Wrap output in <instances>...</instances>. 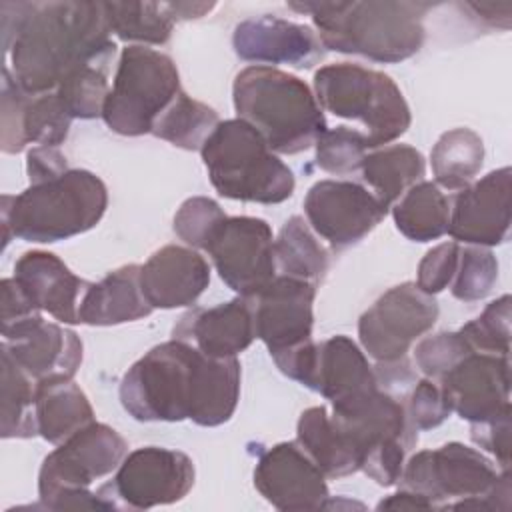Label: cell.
I'll return each instance as SVG.
<instances>
[{"mask_svg": "<svg viewBox=\"0 0 512 512\" xmlns=\"http://www.w3.org/2000/svg\"><path fill=\"white\" fill-rule=\"evenodd\" d=\"M0 4L4 50L12 76L30 96L54 92L70 74L86 66L108 68L116 44L102 2H10Z\"/></svg>", "mask_w": 512, "mask_h": 512, "instance_id": "cell-1", "label": "cell"}, {"mask_svg": "<svg viewBox=\"0 0 512 512\" xmlns=\"http://www.w3.org/2000/svg\"><path fill=\"white\" fill-rule=\"evenodd\" d=\"M122 408L138 422H228L240 398L238 358H210L172 338L148 350L120 380Z\"/></svg>", "mask_w": 512, "mask_h": 512, "instance_id": "cell-2", "label": "cell"}, {"mask_svg": "<svg viewBox=\"0 0 512 512\" xmlns=\"http://www.w3.org/2000/svg\"><path fill=\"white\" fill-rule=\"evenodd\" d=\"M310 14L320 44L342 54H358L374 62L396 64L414 56L424 44V16L430 2H288Z\"/></svg>", "mask_w": 512, "mask_h": 512, "instance_id": "cell-3", "label": "cell"}, {"mask_svg": "<svg viewBox=\"0 0 512 512\" xmlns=\"http://www.w3.org/2000/svg\"><path fill=\"white\" fill-rule=\"evenodd\" d=\"M238 118L256 128L276 154H300L328 130L310 86L272 66H248L234 78Z\"/></svg>", "mask_w": 512, "mask_h": 512, "instance_id": "cell-4", "label": "cell"}, {"mask_svg": "<svg viewBox=\"0 0 512 512\" xmlns=\"http://www.w3.org/2000/svg\"><path fill=\"white\" fill-rule=\"evenodd\" d=\"M108 206L106 184L90 170L30 184L18 196H2V238L50 244L92 230Z\"/></svg>", "mask_w": 512, "mask_h": 512, "instance_id": "cell-5", "label": "cell"}, {"mask_svg": "<svg viewBox=\"0 0 512 512\" xmlns=\"http://www.w3.org/2000/svg\"><path fill=\"white\" fill-rule=\"evenodd\" d=\"M400 484L422 494L440 510L510 508L508 468L498 474L482 452L460 442L416 452L404 462Z\"/></svg>", "mask_w": 512, "mask_h": 512, "instance_id": "cell-6", "label": "cell"}, {"mask_svg": "<svg viewBox=\"0 0 512 512\" xmlns=\"http://www.w3.org/2000/svg\"><path fill=\"white\" fill-rule=\"evenodd\" d=\"M200 154L214 190L224 198L280 204L294 192L292 170L268 148L262 134L240 118L220 122Z\"/></svg>", "mask_w": 512, "mask_h": 512, "instance_id": "cell-7", "label": "cell"}, {"mask_svg": "<svg viewBox=\"0 0 512 512\" xmlns=\"http://www.w3.org/2000/svg\"><path fill=\"white\" fill-rule=\"evenodd\" d=\"M128 454L126 440L108 424L90 422L52 450L38 474V498L46 510H108L90 484L116 472Z\"/></svg>", "mask_w": 512, "mask_h": 512, "instance_id": "cell-8", "label": "cell"}, {"mask_svg": "<svg viewBox=\"0 0 512 512\" xmlns=\"http://www.w3.org/2000/svg\"><path fill=\"white\" fill-rule=\"evenodd\" d=\"M314 92L320 106L336 118L360 122L370 148L390 144L410 128L404 94L384 72L352 62L326 64L314 72Z\"/></svg>", "mask_w": 512, "mask_h": 512, "instance_id": "cell-9", "label": "cell"}, {"mask_svg": "<svg viewBox=\"0 0 512 512\" xmlns=\"http://www.w3.org/2000/svg\"><path fill=\"white\" fill-rule=\"evenodd\" d=\"M330 418L352 444L368 478L384 488L400 482L406 454L418 442V430L408 422L404 404L396 396L376 388L332 406Z\"/></svg>", "mask_w": 512, "mask_h": 512, "instance_id": "cell-10", "label": "cell"}, {"mask_svg": "<svg viewBox=\"0 0 512 512\" xmlns=\"http://www.w3.org/2000/svg\"><path fill=\"white\" fill-rule=\"evenodd\" d=\"M178 94L180 76L170 56L142 44L128 46L120 54L102 120L122 136L148 134Z\"/></svg>", "mask_w": 512, "mask_h": 512, "instance_id": "cell-11", "label": "cell"}, {"mask_svg": "<svg viewBox=\"0 0 512 512\" xmlns=\"http://www.w3.org/2000/svg\"><path fill=\"white\" fill-rule=\"evenodd\" d=\"M194 476V462L184 452L144 446L126 454L112 480L96 494L108 510H148L182 500L192 490Z\"/></svg>", "mask_w": 512, "mask_h": 512, "instance_id": "cell-12", "label": "cell"}, {"mask_svg": "<svg viewBox=\"0 0 512 512\" xmlns=\"http://www.w3.org/2000/svg\"><path fill=\"white\" fill-rule=\"evenodd\" d=\"M438 320V302L416 282L386 290L358 320V338L376 362L404 360L410 346Z\"/></svg>", "mask_w": 512, "mask_h": 512, "instance_id": "cell-13", "label": "cell"}, {"mask_svg": "<svg viewBox=\"0 0 512 512\" xmlns=\"http://www.w3.org/2000/svg\"><path fill=\"white\" fill-rule=\"evenodd\" d=\"M222 282L242 298H254L276 278L274 238L266 220L226 216L204 246Z\"/></svg>", "mask_w": 512, "mask_h": 512, "instance_id": "cell-14", "label": "cell"}, {"mask_svg": "<svg viewBox=\"0 0 512 512\" xmlns=\"http://www.w3.org/2000/svg\"><path fill=\"white\" fill-rule=\"evenodd\" d=\"M310 228L334 250H346L368 236L388 208L364 186L350 180H320L304 198Z\"/></svg>", "mask_w": 512, "mask_h": 512, "instance_id": "cell-15", "label": "cell"}, {"mask_svg": "<svg viewBox=\"0 0 512 512\" xmlns=\"http://www.w3.org/2000/svg\"><path fill=\"white\" fill-rule=\"evenodd\" d=\"M316 284L276 276L260 294L250 298L256 336L266 344L270 356H280L312 340Z\"/></svg>", "mask_w": 512, "mask_h": 512, "instance_id": "cell-16", "label": "cell"}, {"mask_svg": "<svg viewBox=\"0 0 512 512\" xmlns=\"http://www.w3.org/2000/svg\"><path fill=\"white\" fill-rule=\"evenodd\" d=\"M322 470L298 446L280 442L268 448L254 466V486L278 510H320L328 502Z\"/></svg>", "mask_w": 512, "mask_h": 512, "instance_id": "cell-17", "label": "cell"}, {"mask_svg": "<svg viewBox=\"0 0 512 512\" xmlns=\"http://www.w3.org/2000/svg\"><path fill=\"white\" fill-rule=\"evenodd\" d=\"M2 350L34 382L74 378L82 364V340L78 334L44 320L40 314L2 326Z\"/></svg>", "mask_w": 512, "mask_h": 512, "instance_id": "cell-18", "label": "cell"}, {"mask_svg": "<svg viewBox=\"0 0 512 512\" xmlns=\"http://www.w3.org/2000/svg\"><path fill=\"white\" fill-rule=\"evenodd\" d=\"M438 384L450 410L470 424L484 422L510 408L508 356L470 352Z\"/></svg>", "mask_w": 512, "mask_h": 512, "instance_id": "cell-19", "label": "cell"}, {"mask_svg": "<svg viewBox=\"0 0 512 512\" xmlns=\"http://www.w3.org/2000/svg\"><path fill=\"white\" fill-rule=\"evenodd\" d=\"M510 184L512 172L504 166L458 190L448 222V234L454 242L490 248L508 238Z\"/></svg>", "mask_w": 512, "mask_h": 512, "instance_id": "cell-20", "label": "cell"}, {"mask_svg": "<svg viewBox=\"0 0 512 512\" xmlns=\"http://www.w3.org/2000/svg\"><path fill=\"white\" fill-rule=\"evenodd\" d=\"M232 46L238 58L256 66L272 64V68L274 64L310 68L324 56L320 38L308 26L270 14L238 22Z\"/></svg>", "mask_w": 512, "mask_h": 512, "instance_id": "cell-21", "label": "cell"}, {"mask_svg": "<svg viewBox=\"0 0 512 512\" xmlns=\"http://www.w3.org/2000/svg\"><path fill=\"white\" fill-rule=\"evenodd\" d=\"M172 338L196 346L210 358H234L256 338L252 302L238 296L212 308H194L176 322Z\"/></svg>", "mask_w": 512, "mask_h": 512, "instance_id": "cell-22", "label": "cell"}, {"mask_svg": "<svg viewBox=\"0 0 512 512\" xmlns=\"http://www.w3.org/2000/svg\"><path fill=\"white\" fill-rule=\"evenodd\" d=\"M208 284V262L188 246L168 244L140 266V286L152 308L192 306Z\"/></svg>", "mask_w": 512, "mask_h": 512, "instance_id": "cell-23", "label": "cell"}, {"mask_svg": "<svg viewBox=\"0 0 512 512\" xmlns=\"http://www.w3.org/2000/svg\"><path fill=\"white\" fill-rule=\"evenodd\" d=\"M14 280L30 302L62 324H78V306L90 286L78 278L56 254L24 252L14 264Z\"/></svg>", "mask_w": 512, "mask_h": 512, "instance_id": "cell-24", "label": "cell"}, {"mask_svg": "<svg viewBox=\"0 0 512 512\" xmlns=\"http://www.w3.org/2000/svg\"><path fill=\"white\" fill-rule=\"evenodd\" d=\"M308 388L336 406L376 390L378 382L374 368L368 364L358 344L348 336L338 334L316 344L314 370Z\"/></svg>", "mask_w": 512, "mask_h": 512, "instance_id": "cell-25", "label": "cell"}, {"mask_svg": "<svg viewBox=\"0 0 512 512\" xmlns=\"http://www.w3.org/2000/svg\"><path fill=\"white\" fill-rule=\"evenodd\" d=\"M152 310L140 286V266L126 264L86 288L78 306V322L116 326L140 320Z\"/></svg>", "mask_w": 512, "mask_h": 512, "instance_id": "cell-26", "label": "cell"}, {"mask_svg": "<svg viewBox=\"0 0 512 512\" xmlns=\"http://www.w3.org/2000/svg\"><path fill=\"white\" fill-rule=\"evenodd\" d=\"M36 422L38 436L60 444L94 422V410L72 378H48L36 382Z\"/></svg>", "mask_w": 512, "mask_h": 512, "instance_id": "cell-27", "label": "cell"}, {"mask_svg": "<svg viewBox=\"0 0 512 512\" xmlns=\"http://www.w3.org/2000/svg\"><path fill=\"white\" fill-rule=\"evenodd\" d=\"M296 442L326 478H342L360 470L358 454L324 406H312L300 414Z\"/></svg>", "mask_w": 512, "mask_h": 512, "instance_id": "cell-28", "label": "cell"}, {"mask_svg": "<svg viewBox=\"0 0 512 512\" xmlns=\"http://www.w3.org/2000/svg\"><path fill=\"white\" fill-rule=\"evenodd\" d=\"M360 172L380 204L390 208L408 188L424 178L426 162L420 150L408 144H392L368 152Z\"/></svg>", "mask_w": 512, "mask_h": 512, "instance_id": "cell-29", "label": "cell"}, {"mask_svg": "<svg viewBox=\"0 0 512 512\" xmlns=\"http://www.w3.org/2000/svg\"><path fill=\"white\" fill-rule=\"evenodd\" d=\"M392 216L408 240L430 242L448 232L450 202L436 182L420 180L392 204Z\"/></svg>", "mask_w": 512, "mask_h": 512, "instance_id": "cell-30", "label": "cell"}, {"mask_svg": "<svg viewBox=\"0 0 512 512\" xmlns=\"http://www.w3.org/2000/svg\"><path fill=\"white\" fill-rule=\"evenodd\" d=\"M430 164L436 184L446 190H462L472 184L484 164V142L470 128H452L436 140Z\"/></svg>", "mask_w": 512, "mask_h": 512, "instance_id": "cell-31", "label": "cell"}, {"mask_svg": "<svg viewBox=\"0 0 512 512\" xmlns=\"http://www.w3.org/2000/svg\"><path fill=\"white\" fill-rule=\"evenodd\" d=\"M274 258L286 276L312 284L322 282L328 272V254L302 216H292L284 222L274 240Z\"/></svg>", "mask_w": 512, "mask_h": 512, "instance_id": "cell-32", "label": "cell"}, {"mask_svg": "<svg viewBox=\"0 0 512 512\" xmlns=\"http://www.w3.org/2000/svg\"><path fill=\"white\" fill-rule=\"evenodd\" d=\"M2 438H32L38 434L36 422V382L2 350Z\"/></svg>", "mask_w": 512, "mask_h": 512, "instance_id": "cell-33", "label": "cell"}, {"mask_svg": "<svg viewBox=\"0 0 512 512\" xmlns=\"http://www.w3.org/2000/svg\"><path fill=\"white\" fill-rule=\"evenodd\" d=\"M102 8L110 32L124 42L166 44L172 36L166 2H102Z\"/></svg>", "mask_w": 512, "mask_h": 512, "instance_id": "cell-34", "label": "cell"}, {"mask_svg": "<svg viewBox=\"0 0 512 512\" xmlns=\"http://www.w3.org/2000/svg\"><path fill=\"white\" fill-rule=\"evenodd\" d=\"M218 124L220 118L214 108L180 90L156 120L152 134L182 150H200Z\"/></svg>", "mask_w": 512, "mask_h": 512, "instance_id": "cell-35", "label": "cell"}, {"mask_svg": "<svg viewBox=\"0 0 512 512\" xmlns=\"http://www.w3.org/2000/svg\"><path fill=\"white\" fill-rule=\"evenodd\" d=\"M72 116L66 112L56 92L28 96L22 108V144L60 146L70 132Z\"/></svg>", "mask_w": 512, "mask_h": 512, "instance_id": "cell-36", "label": "cell"}, {"mask_svg": "<svg viewBox=\"0 0 512 512\" xmlns=\"http://www.w3.org/2000/svg\"><path fill=\"white\" fill-rule=\"evenodd\" d=\"M64 104L66 112L72 118H98L102 116V108L108 88V68L100 66H86L70 74L56 90H54Z\"/></svg>", "mask_w": 512, "mask_h": 512, "instance_id": "cell-37", "label": "cell"}, {"mask_svg": "<svg viewBox=\"0 0 512 512\" xmlns=\"http://www.w3.org/2000/svg\"><path fill=\"white\" fill-rule=\"evenodd\" d=\"M314 146L318 168L336 176L360 170L368 150H372L366 134L348 126L328 128Z\"/></svg>", "mask_w": 512, "mask_h": 512, "instance_id": "cell-38", "label": "cell"}, {"mask_svg": "<svg viewBox=\"0 0 512 512\" xmlns=\"http://www.w3.org/2000/svg\"><path fill=\"white\" fill-rule=\"evenodd\" d=\"M498 282V260L486 246H460L458 268L452 280V296L462 302L486 298Z\"/></svg>", "mask_w": 512, "mask_h": 512, "instance_id": "cell-39", "label": "cell"}, {"mask_svg": "<svg viewBox=\"0 0 512 512\" xmlns=\"http://www.w3.org/2000/svg\"><path fill=\"white\" fill-rule=\"evenodd\" d=\"M510 294H502L490 302L484 312L466 322L458 332L474 352L508 356L510 352Z\"/></svg>", "mask_w": 512, "mask_h": 512, "instance_id": "cell-40", "label": "cell"}, {"mask_svg": "<svg viewBox=\"0 0 512 512\" xmlns=\"http://www.w3.org/2000/svg\"><path fill=\"white\" fill-rule=\"evenodd\" d=\"M226 218L218 202L208 196H192L182 202L174 216V232L192 248L204 250L216 226Z\"/></svg>", "mask_w": 512, "mask_h": 512, "instance_id": "cell-41", "label": "cell"}, {"mask_svg": "<svg viewBox=\"0 0 512 512\" xmlns=\"http://www.w3.org/2000/svg\"><path fill=\"white\" fill-rule=\"evenodd\" d=\"M474 352L460 332H438L418 342L414 360L426 378L440 380L466 354Z\"/></svg>", "mask_w": 512, "mask_h": 512, "instance_id": "cell-42", "label": "cell"}, {"mask_svg": "<svg viewBox=\"0 0 512 512\" xmlns=\"http://www.w3.org/2000/svg\"><path fill=\"white\" fill-rule=\"evenodd\" d=\"M404 410L408 422L416 430H432L452 414L440 384L432 378H422L414 382V386L408 390Z\"/></svg>", "mask_w": 512, "mask_h": 512, "instance_id": "cell-43", "label": "cell"}, {"mask_svg": "<svg viewBox=\"0 0 512 512\" xmlns=\"http://www.w3.org/2000/svg\"><path fill=\"white\" fill-rule=\"evenodd\" d=\"M460 258V242H442L428 250L418 264L416 286L426 294H438L454 280Z\"/></svg>", "mask_w": 512, "mask_h": 512, "instance_id": "cell-44", "label": "cell"}, {"mask_svg": "<svg viewBox=\"0 0 512 512\" xmlns=\"http://www.w3.org/2000/svg\"><path fill=\"white\" fill-rule=\"evenodd\" d=\"M28 94L16 84L8 66L2 72V124H0V148L6 154H16L24 150L20 124H22V108Z\"/></svg>", "mask_w": 512, "mask_h": 512, "instance_id": "cell-45", "label": "cell"}, {"mask_svg": "<svg viewBox=\"0 0 512 512\" xmlns=\"http://www.w3.org/2000/svg\"><path fill=\"white\" fill-rule=\"evenodd\" d=\"M474 444L496 456L502 468H510V408L484 422L470 424Z\"/></svg>", "mask_w": 512, "mask_h": 512, "instance_id": "cell-46", "label": "cell"}, {"mask_svg": "<svg viewBox=\"0 0 512 512\" xmlns=\"http://www.w3.org/2000/svg\"><path fill=\"white\" fill-rule=\"evenodd\" d=\"M68 168L66 156L58 150V146H34L26 154V172L30 184H40L52 178L62 176Z\"/></svg>", "mask_w": 512, "mask_h": 512, "instance_id": "cell-47", "label": "cell"}, {"mask_svg": "<svg viewBox=\"0 0 512 512\" xmlns=\"http://www.w3.org/2000/svg\"><path fill=\"white\" fill-rule=\"evenodd\" d=\"M0 294H2V316H0L2 326L40 314V310L30 302V298L24 294V290L14 280V276L4 278L0 282Z\"/></svg>", "mask_w": 512, "mask_h": 512, "instance_id": "cell-48", "label": "cell"}, {"mask_svg": "<svg viewBox=\"0 0 512 512\" xmlns=\"http://www.w3.org/2000/svg\"><path fill=\"white\" fill-rule=\"evenodd\" d=\"M376 508L378 510H434V504L422 494L402 488L400 492L384 498Z\"/></svg>", "mask_w": 512, "mask_h": 512, "instance_id": "cell-49", "label": "cell"}, {"mask_svg": "<svg viewBox=\"0 0 512 512\" xmlns=\"http://www.w3.org/2000/svg\"><path fill=\"white\" fill-rule=\"evenodd\" d=\"M468 10H474L476 14H482L478 18H482V22L490 24V26H496V28H508L510 26V14H500V10H508L512 8L510 2H504V4H478V2H468L466 4Z\"/></svg>", "mask_w": 512, "mask_h": 512, "instance_id": "cell-50", "label": "cell"}, {"mask_svg": "<svg viewBox=\"0 0 512 512\" xmlns=\"http://www.w3.org/2000/svg\"><path fill=\"white\" fill-rule=\"evenodd\" d=\"M214 2H166V8L174 20H194L206 16Z\"/></svg>", "mask_w": 512, "mask_h": 512, "instance_id": "cell-51", "label": "cell"}]
</instances>
